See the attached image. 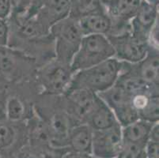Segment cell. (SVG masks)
Listing matches in <instances>:
<instances>
[{
    "label": "cell",
    "instance_id": "1",
    "mask_svg": "<svg viewBox=\"0 0 159 158\" xmlns=\"http://www.w3.org/2000/svg\"><path fill=\"white\" fill-rule=\"evenodd\" d=\"M121 67L122 62L111 58L96 66L75 72L65 93L75 89H88L95 93L104 92L116 83Z\"/></svg>",
    "mask_w": 159,
    "mask_h": 158
},
{
    "label": "cell",
    "instance_id": "2",
    "mask_svg": "<svg viewBox=\"0 0 159 158\" xmlns=\"http://www.w3.org/2000/svg\"><path fill=\"white\" fill-rule=\"evenodd\" d=\"M38 65L34 59L9 46L0 47V77L10 83L36 80Z\"/></svg>",
    "mask_w": 159,
    "mask_h": 158
},
{
    "label": "cell",
    "instance_id": "3",
    "mask_svg": "<svg viewBox=\"0 0 159 158\" xmlns=\"http://www.w3.org/2000/svg\"><path fill=\"white\" fill-rule=\"evenodd\" d=\"M112 43L105 35H86L70 63L74 74L114 58Z\"/></svg>",
    "mask_w": 159,
    "mask_h": 158
},
{
    "label": "cell",
    "instance_id": "4",
    "mask_svg": "<svg viewBox=\"0 0 159 158\" xmlns=\"http://www.w3.org/2000/svg\"><path fill=\"white\" fill-rule=\"evenodd\" d=\"M55 43L56 59L70 64L84 35L79 20L68 16L50 28Z\"/></svg>",
    "mask_w": 159,
    "mask_h": 158
},
{
    "label": "cell",
    "instance_id": "5",
    "mask_svg": "<svg viewBox=\"0 0 159 158\" xmlns=\"http://www.w3.org/2000/svg\"><path fill=\"white\" fill-rule=\"evenodd\" d=\"M73 74L70 64L56 58L49 60L39 66L36 74L40 94L63 95L70 85Z\"/></svg>",
    "mask_w": 159,
    "mask_h": 158
},
{
    "label": "cell",
    "instance_id": "6",
    "mask_svg": "<svg viewBox=\"0 0 159 158\" xmlns=\"http://www.w3.org/2000/svg\"><path fill=\"white\" fill-rule=\"evenodd\" d=\"M97 94L113 111L121 127L139 119L138 112L131 104V95L116 82L107 90Z\"/></svg>",
    "mask_w": 159,
    "mask_h": 158
},
{
    "label": "cell",
    "instance_id": "7",
    "mask_svg": "<svg viewBox=\"0 0 159 158\" xmlns=\"http://www.w3.org/2000/svg\"><path fill=\"white\" fill-rule=\"evenodd\" d=\"M98 99V94L88 89H75L62 95L63 106L75 126L86 124Z\"/></svg>",
    "mask_w": 159,
    "mask_h": 158
},
{
    "label": "cell",
    "instance_id": "8",
    "mask_svg": "<svg viewBox=\"0 0 159 158\" xmlns=\"http://www.w3.org/2000/svg\"><path fill=\"white\" fill-rule=\"evenodd\" d=\"M107 37L114 48V58L120 62L128 63H139L148 53V43L137 38L131 33Z\"/></svg>",
    "mask_w": 159,
    "mask_h": 158
},
{
    "label": "cell",
    "instance_id": "9",
    "mask_svg": "<svg viewBox=\"0 0 159 158\" xmlns=\"http://www.w3.org/2000/svg\"><path fill=\"white\" fill-rule=\"evenodd\" d=\"M122 145L120 124L105 130H93L91 154L97 158H117Z\"/></svg>",
    "mask_w": 159,
    "mask_h": 158
},
{
    "label": "cell",
    "instance_id": "10",
    "mask_svg": "<svg viewBox=\"0 0 159 158\" xmlns=\"http://www.w3.org/2000/svg\"><path fill=\"white\" fill-rule=\"evenodd\" d=\"M131 33L137 38L148 43V38L153 29L158 25L157 5L141 0L136 14L131 20Z\"/></svg>",
    "mask_w": 159,
    "mask_h": 158
},
{
    "label": "cell",
    "instance_id": "11",
    "mask_svg": "<svg viewBox=\"0 0 159 158\" xmlns=\"http://www.w3.org/2000/svg\"><path fill=\"white\" fill-rule=\"evenodd\" d=\"M123 66L131 74L147 83L158 86L159 57L158 49L149 47L148 53L143 60L136 63L122 62Z\"/></svg>",
    "mask_w": 159,
    "mask_h": 158
},
{
    "label": "cell",
    "instance_id": "12",
    "mask_svg": "<svg viewBox=\"0 0 159 158\" xmlns=\"http://www.w3.org/2000/svg\"><path fill=\"white\" fill-rule=\"evenodd\" d=\"M70 14L69 0H49L36 14L37 21L50 30L52 26L67 17Z\"/></svg>",
    "mask_w": 159,
    "mask_h": 158
},
{
    "label": "cell",
    "instance_id": "13",
    "mask_svg": "<svg viewBox=\"0 0 159 158\" xmlns=\"http://www.w3.org/2000/svg\"><path fill=\"white\" fill-rule=\"evenodd\" d=\"M102 2L111 19L129 22L136 14L141 0H102Z\"/></svg>",
    "mask_w": 159,
    "mask_h": 158
},
{
    "label": "cell",
    "instance_id": "14",
    "mask_svg": "<svg viewBox=\"0 0 159 158\" xmlns=\"http://www.w3.org/2000/svg\"><path fill=\"white\" fill-rule=\"evenodd\" d=\"M86 124L93 130H99L110 128L119 123L113 111L98 97L96 104L86 119Z\"/></svg>",
    "mask_w": 159,
    "mask_h": 158
},
{
    "label": "cell",
    "instance_id": "15",
    "mask_svg": "<svg viewBox=\"0 0 159 158\" xmlns=\"http://www.w3.org/2000/svg\"><path fill=\"white\" fill-rule=\"evenodd\" d=\"M93 130L86 124H81L71 128L67 138L66 146L70 151L91 154Z\"/></svg>",
    "mask_w": 159,
    "mask_h": 158
},
{
    "label": "cell",
    "instance_id": "16",
    "mask_svg": "<svg viewBox=\"0 0 159 158\" xmlns=\"http://www.w3.org/2000/svg\"><path fill=\"white\" fill-rule=\"evenodd\" d=\"M79 25L84 36L86 35H105L111 28L112 21L106 11L95 13L79 20Z\"/></svg>",
    "mask_w": 159,
    "mask_h": 158
},
{
    "label": "cell",
    "instance_id": "17",
    "mask_svg": "<svg viewBox=\"0 0 159 158\" xmlns=\"http://www.w3.org/2000/svg\"><path fill=\"white\" fill-rule=\"evenodd\" d=\"M28 134L25 122L14 123L8 120H0V153L9 150L21 135Z\"/></svg>",
    "mask_w": 159,
    "mask_h": 158
},
{
    "label": "cell",
    "instance_id": "18",
    "mask_svg": "<svg viewBox=\"0 0 159 158\" xmlns=\"http://www.w3.org/2000/svg\"><path fill=\"white\" fill-rule=\"evenodd\" d=\"M155 124L139 119L131 124L121 127L123 142L147 144L151 129Z\"/></svg>",
    "mask_w": 159,
    "mask_h": 158
},
{
    "label": "cell",
    "instance_id": "19",
    "mask_svg": "<svg viewBox=\"0 0 159 158\" xmlns=\"http://www.w3.org/2000/svg\"><path fill=\"white\" fill-rule=\"evenodd\" d=\"M70 1V14L75 19L79 20L86 16L104 12L105 8L102 0H69Z\"/></svg>",
    "mask_w": 159,
    "mask_h": 158
},
{
    "label": "cell",
    "instance_id": "20",
    "mask_svg": "<svg viewBox=\"0 0 159 158\" xmlns=\"http://www.w3.org/2000/svg\"><path fill=\"white\" fill-rule=\"evenodd\" d=\"M146 145L123 142L122 148L117 158H146Z\"/></svg>",
    "mask_w": 159,
    "mask_h": 158
},
{
    "label": "cell",
    "instance_id": "21",
    "mask_svg": "<svg viewBox=\"0 0 159 158\" xmlns=\"http://www.w3.org/2000/svg\"><path fill=\"white\" fill-rule=\"evenodd\" d=\"M11 83L0 77V120L6 118V102Z\"/></svg>",
    "mask_w": 159,
    "mask_h": 158
},
{
    "label": "cell",
    "instance_id": "22",
    "mask_svg": "<svg viewBox=\"0 0 159 158\" xmlns=\"http://www.w3.org/2000/svg\"><path fill=\"white\" fill-rule=\"evenodd\" d=\"M158 141L148 138L146 145V158H158Z\"/></svg>",
    "mask_w": 159,
    "mask_h": 158
},
{
    "label": "cell",
    "instance_id": "23",
    "mask_svg": "<svg viewBox=\"0 0 159 158\" xmlns=\"http://www.w3.org/2000/svg\"><path fill=\"white\" fill-rule=\"evenodd\" d=\"M9 37V28L7 19L0 18V47L7 46Z\"/></svg>",
    "mask_w": 159,
    "mask_h": 158
},
{
    "label": "cell",
    "instance_id": "24",
    "mask_svg": "<svg viewBox=\"0 0 159 158\" xmlns=\"http://www.w3.org/2000/svg\"><path fill=\"white\" fill-rule=\"evenodd\" d=\"M13 6L11 0H0V18L7 19L12 11Z\"/></svg>",
    "mask_w": 159,
    "mask_h": 158
},
{
    "label": "cell",
    "instance_id": "25",
    "mask_svg": "<svg viewBox=\"0 0 159 158\" xmlns=\"http://www.w3.org/2000/svg\"><path fill=\"white\" fill-rule=\"evenodd\" d=\"M49 0H30V7L28 9L29 17L35 16L37 11Z\"/></svg>",
    "mask_w": 159,
    "mask_h": 158
},
{
    "label": "cell",
    "instance_id": "26",
    "mask_svg": "<svg viewBox=\"0 0 159 158\" xmlns=\"http://www.w3.org/2000/svg\"><path fill=\"white\" fill-rule=\"evenodd\" d=\"M62 158H93L89 154L82 153H78V152L70 151V153L63 155Z\"/></svg>",
    "mask_w": 159,
    "mask_h": 158
},
{
    "label": "cell",
    "instance_id": "27",
    "mask_svg": "<svg viewBox=\"0 0 159 158\" xmlns=\"http://www.w3.org/2000/svg\"><path fill=\"white\" fill-rule=\"evenodd\" d=\"M0 158H6V157H4V156H0Z\"/></svg>",
    "mask_w": 159,
    "mask_h": 158
}]
</instances>
